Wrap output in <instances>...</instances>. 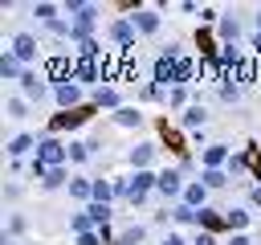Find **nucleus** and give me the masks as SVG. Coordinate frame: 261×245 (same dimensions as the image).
<instances>
[{"label":"nucleus","mask_w":261,"mask_h":245,"mask_svg":"<svg viewBox=\"0 0 261 245\" xmlns=\"http://www.w3.org/2000/svg\"><path fill=\"white\" fill-rule=\"evenodd\" d=\"M220 37H224L228 45H237V37H241V24H237V20H220Z\"/></svg>","instance_id":"obj_26"},{"label":"nucleus","mask_w":261,"mask_h":245,"mask_svg":"<svg viewBox=\"0 0 261 245\" xmlns=\"http://www.w3.org/2000/svg\"><path fill=\"white\" fill-rule=\"evenodd\" d=\"M220 61L237 69V61H241V53H237V45H224V49H220Z\"/></svg>","instance_id":"obj_28"},{"label":"nucleus","mask_w":261,"mask_h":245,"mask_svg":"<svg viewBox=\"0 0 261 245\" xmlns=\"http://www.w3.org/2000/svg\"><path fill=\"white\" fill-rule=\"evenodd\" d=\"M249 200H253V204L261 208V188H253V192H249Z\"/></svg>","instance_id":"obj_35"},{"label":"nucleus","mask_w":261,"mask_h":245,"mask_svg":"<svg viewBox=\"0 0 261 245\" xmlns=\"http://www.w3.org/2000/svg\"><path fill=\"white\" fill-rule=\"evenodd\" d=\"M135 33H139V29H135V20H130V16H118V20L110 24V41H114V45H122V53H126V49H135Z\"/></svg>","instance_id":"obj_2"},{"label":"nucleus","mask_w":261,"mask_h":245,"mask_svg":"<svg viewBox=\"0 0 261 245\" xmlns=\"http://www.w3.org/2000/svg\"><path fill=\"white\" fill-rule=\"evenodd\" d=\"M12 57L16 61H33L37 57V37L33 33H16L12 37Z\"/></svg>","instance_id":"obj_7"},{"label":"nucleus","mask_w":261,"mask_h":245,"mask_svg":"<svg viewBox=\"0 0 261 245\" xmlns=\"http://www.w3.org/2000/svg\"><path fill=\"white\" fill-rule=\"evenodd\" d=\"M204 118H208L204 106H188V110H184V127H204Z\"/></svg>","instance_id":"obj_19"},{"label":"nucleus","mask_w":261,"mask_h":245,"mask_svg":"<svg viewBox=\"0 0 261 245\" xmlns=\"http://www.w3.org/2000/svg\"><path fill=\"white\" fill-rule=\"evenodd\" d=\"M188 78H192V61H188V57H179V86H184Z\"/></svg>","instance_id":"obj_30"},{"label":"nucleus","mask_w":261,"mask_h":245,"mask_svg":"<svg viewBox=\"0 0 261 245\" xmlns=\"http://www.w3.org/2000/svg\"><path fill=\"white\" fill-rule=\"evenodd\" d=\"M61 184H65V172H61V167L45 172V180H41V188H45V192H53V188H61Z\"/></svg>","instance_id":"obj_23"},{"label":"nucleus","mask_w":261,"mask_h":245,"mask_svg":"<svg viewBox=\"0 0 261 245\" xmlns=\"http://www.w3.org/2000/svg\"><path fill=\"white\" fill-rule=\"evenodd\" d=\"M130 163H135V172H147V167L155 163V147H151V143H139V147L130 151Z\"/></svg>","instance_id":"obj_10"},{"label":"nucleus","mask_w":261,"mask_h":245,"mask_svg":"<svg viewBox=\"0 0 261 245\" xmlns=\"http://www.w3.org/2000/svg\"><path fill=\"white\" fill-rule=\"evenodd\" d=\"M94 98H98V106H114V110H118V94H114V90H98Z\"/></svg>","instance_id":"obj_29"},{"label":"nucleus","mask_w":261,"mask_h":245,"mask_svg":"<svg viewBox=\"0 0 261 245\" xmlns=\"http://www.w3.org/2000/svg\"><path fill=\"white\" fill-rule=\"evenodd\" d=\"M253 49H257V57H261V33H257V37H253Z\"/></svg>","instance_id":"obj_36"},{"label":"nucleus","mask_w":261,"mask_h":245,"mask_svg":"<svg viewBox=\"0 0 261 245\" xmlns=\"http://www.w3.org/2000/svg\"><path fill=\"white\" fill-rule=\"evenodd\" d=\"M33 147H41V143H37V135H29V131L8 139V155H12V159H20V155H24V151H33Z\"/></svg>","instance_id":"obj_8"},{"label":"nucleus","mask_w":261,"mask_h":245,"mask_svg":"<svg viewBox=\"0 0 261 245\" xmlns=\"http://www.w3.org/2000/svg\"><path fill=\"white\" fill-rule=\"evenodd\" d=\"M228 245H249V237H245V233H232V241H228Z\"/></svg>","instance_id":"obj_34"},{"label":"nucleus","mask_w":261,"mask_h":245,"mask_svg":"<svg viewBox=\"0 0 261 245\" xmlns=\"http://www.w3.org/2000/svg\"><path fill=\"white\" fill-rule=\"evenodd\" d=\"M184 98H188V94H184V86H175V90H171V94H167V102H171V106H179V102H184Z\"/></svg>","instance_id":"obj_31"},{"label":"nucleus","mask_w":261,"mask_h":245,"mask_svg":"<svg viewBox=\"0 0 261 245\" xmlns=\"http://www.w3.org/2000/svg\"><path fill=\"white\" fill-rule=\"evenodd\" d=\"M224 180H228V176H224V172H220V167H208V172H204V176H200V184H204V188H220V184H224Z\"/></svg>","instance_id":"obj_24"},{"label":"nucleus","mask_w":261,"mask_h":245,"mask_svg":"<svg viewBox=\"0 0 261 245\" xmlns=\"http://www.w3.org/2000/svg\"><path fill=\"white\" fill-rule=\"evenodd\" d=\"M0 74H4V78H24V69H20V61H16L12 53H4V61H0Z\"/></svg>","instance_id":"obj_18"},{"label":"nucleus","mask_w":261,"mask_h":245,"mask_svg":"<svg viewBox=\"0 0 261 245\" xmlns=\"http://www.w3.org/2000/svg\"><path fill=\"white\" fill-rule=\"evenodd\" d=\"M53 98H57L61 106H77V102H82V86H77L73 78H65V82H53Z\"/></svg>","instance_id":"obj_6"},{"label":"nucleus","mask_w":261,"mask_h":245,"mask_svg":"<svg viewBox=\"0 0 261 245\" xmlns=\"http://www.w3.org/2000/svg\"><path fill=\"white\" fill-rule=\"evenodd\" d=\"M224 225H228V229H237V233H241V229H245V225H249V212H245V208H228V212H224Z\"/></svg>","instance_id":"obj_17"},{"label":"nucleus","mask_w":261,"mask_h":245,"mask_svg":"<svg viewBox=\"0 0 261 245\" xmlns=\"http://www.w3.org/2000/svg\"><path fill=\"white\" fill-rule=\"evenodd\" d=\"M33 16L45 20V24H53V20H57V8H53V4H33Z\"/></svg>","instance_id":"obj_25"},{"label":"nucleus","mask_w":261,"mask_h":245,"mask_svg":"<svg viewBox=\"0 0 261 245\" xmlns=\"http://www.w3.org/2000/svg\"><path fill=\"white\" fill-rule=\"evenodd\" d=\"M8 245H16V241H8Z\"/></svg>","instance_id":"obj_38"},{"label":"nucleus","mask_w":261,"mask_h":245,"mask_svg":"<svg viewBox=\"0 0 261 245\" xmlns=\"http://www.w3.org/2000/svg\"><path fill=\"white\" fill-rule=\"evenodd\" d=\"M130 20H135L139 33H155V29H159V12H155V8H139Z\"/></svg>","instance_id":"obj_9"},{"label":"nucleus","mask_w":261,"mask_h":245,"mask_svg":"<svg viewBox=\"0 0 261 245\" xmlns=\"http://www.w3.org/2000/svg\"><path fill=\"white\" fill-rule=\"evenodd\" d=\"M65 159H69V147H65V143H57V139H41V147H37V163H41L45 172L61 167Z\"/></svg>","instance_id":"obj_1"},{"label":"nucleus","mask_w":261,"mask_h":245,"mask_svg":"<svg viewBox=\"0 0 261 245\" xmlns=\"http://www.w3.org/2000/svg\"><path fill=\"white\" fill-rule=\"evenodd\" d=\"M192 245H216V237H212V233H200V237H196Z\"/></svg>","instance_id":"obj_33"},{"label":"nucleus","mask_w":261,"mask_h":245,"mask_svg":"<svg viewBox=\"0 0 261 245\" xmlns=\"http://www.w3.org/2000/svg\"><path fill=\"white\" fill-rule=\"evenodd\" d=\"M114 122H118V127H139L143 114H139L135 106H118V110H114Z\"/></svg>","instance_id":"obj_13"},{"label":"nucleus","mask_w":261,"mask_h":245,"mask_svg":"<svg viewBox=\"0 0 261 245\" xmlns=\"http://www.w3.org/2000/svg\"><path fill=\"white\" fill-rule=\"evenodd\" d=\"M98 237H102V233H82V237H77V245H98Z\"/></svg>","instance_id":"obj_32"},{"label":"nucleus","mask_w":261,"mask_h":245,"mask_svg":"<svg viewBox=\"0 0 261 245\" xmlns=\"http://www.w3.org/2000/svg\"><path fill=\"white\" fill-rule=\"evenodd\" d=\"M4 110H8V118H29V98H20V94H16V98H8V102H4Z\"/></svg>","instance_id":"obj_15"},{"label":"nucleus","mask_w":261,"mask_h":245,"mask_svg":"<svg viewBox=\"0 0 261 245\" xmlns=\"http://www.w3.org/2000/svg\"><path fill=\"white\" fill-rule=\"evenodd\" d=\"M155 184H159V176H151V172H135V176H130V196H126V200H130V204H143L147 192H151Z\"/></svg>","instance_id":"obj_3"},{"label":"nucleus","mask_w":261,"mask_h":245,"mask_svg":"<svg viewBox=\"0 0 261 245\" xmlns=\"http://www.w3.org/2000/svg\"><path fill=\"white\" fill-rule=\"evenodd\" d=\"M69 192H73L77 200H86V196H94V184H86V180H69Z\"/></svg>","instance_id":"obj_27"},{"label":"nucleus","mask_w":261,"mask_h":245,"mask_svg":"<svg viewBox=\"0 0 261 245\" xmlns=\"http://www.w3.org/2000/svg\"><path fill=\"white\" fill-rule=\"evenodd\" d=\"M73 74H77L82 82H98V65H94V61H77V65H73Z\"/></svg>","instance_id":"obj_21"},{"label":"nucleus","mask_w":261,"mask_h":245,"mask_svg":"<svg viewBox=\"0 0 261 245\" xmlns=\"http://www.w3.org/2000/svg\"><path fill=\"white\" fill-rule=\"evenodd\" d=\"M20 90H24V98L29 102H41L49 90H45V74H37V69H24V78H20Z\"/></svg>","instance_id":"obj_4"},{"label":"nucleus","mask_w":261,"mask_h":245,"mask_svg":"<svg viewBox=\"0 0 261 245\" xmlns=\"http://www.w3.org/2000/svg\"><path fill=\"white\" fill-rule=\"evenodd\" d=\"M143 237H147V229H143V225H130V229H122V233H118V241H114V245H139Z\"/></svg>","instance_id":"obj_16"},{"label":"nucleus","mask_w":261,"mask_h":245,"mask_svg":"<svg viewBox=\"0 0 261 245\" xmlns=\"http://www.w3.org/2000/svg\"><path fill=\"white\" fill-rule=\"evenodd\" d=\"M257 29H261V8H257Z\"/></svg>","instance_id":"obj_37"},{"label":"nucleus","mask_w":261,"mask_h":245,"mask_svg":"<svg viewBox=\"0 0 261 245\" xmlns=\"http://www.w3.org/2000/svg\"><path fill=\"white\" fill-rule=\"evenodd\" d=\"M184 188H188V184H184V176H179L175 167H171V172H159V184H155V192H163V196L179 200V196H184Z\"/></svg>","instance_id":"obj_5"},{"label":"nucleus","mask_w":261,"mask_h":245,"mask_svg":"<svg viewBox=\"0 0 261 245\" xmlns=\"http://www.w3.org/2000/svg\"><path fill=\"white\" fill-rule=\"evenodd\" d=\"M86 216L98 225V229H106V220H110V204H102V200H94L90 208H86Z\"/></svg>","instance_id":"obj_14"},{"label":"nucleus","mask_w":261,"mask_h":245,"mask_svg":"<svg viewBox=\"0 0 261 245\" xmlns=\"http://www.w3.org/2000/svg\"><path fill=\"white\" fill-rule=\"evenodd\" d=\"M204 200H208V188L204 184H188L184 196H179V204H188V208H204Z\"/></svg>","instance_id":"obj_11"},{"label":"nucleus","mask_w":261,"mask_h":245,"mask_svg":"<svg viewBox=\"0 0 261 245\" xmlns=\"http://www.w3.org/2000/svg\"><path fill=\"white\" fill-rule=\"evenodd\" d=\"M171 220H179V225L196 220V225H200V212H196V208H188V204H175V208H171Z\"/></svg>","instance_id":"obj_20"},{"label":"nucleus","mask_w":261,"mask_h":245,"mask_svg":"<svg viewBox=\"0 0 261 245\" xmlns=\"http://www.w3.org/2000/svg\"><path fill=\"white\" fill-rule=\"evenodd\" d=\"M90 155H94V147H90V143H69V159H73V163H86Z\"/></svg>","instance_id":"obj_22"},{"label":"nucleus","mask_w":261,"mask_h":245,"mask_svg":"<svg viewBox=\"0 0 261 245\" xmlns=\"http://www.w3.org/2000/svg\"><path fill=\"white\" fill-rule=\"evenodd\" d=\"M224 159H228V147H224V143H212V147L204 151V172H208V167H220Z\"/></svg>","instance_id":"obj_12"}]
</instances>
